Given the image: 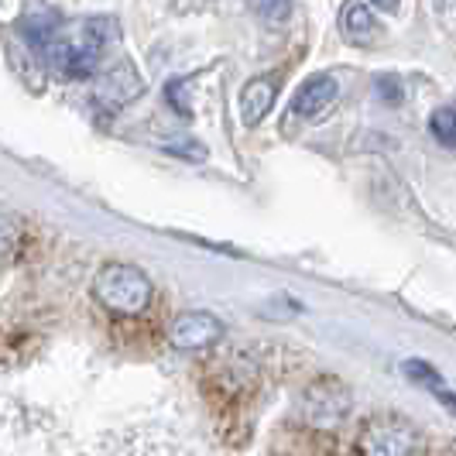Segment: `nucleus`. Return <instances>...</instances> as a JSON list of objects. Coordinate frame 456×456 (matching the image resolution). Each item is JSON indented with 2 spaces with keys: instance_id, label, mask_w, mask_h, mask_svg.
Returning a JSON list of instances; mask_svg holds the SVG:
<instances>
[{
  "instance_id": "obj_1",
  "label": "nucleus",
  "mask_w": 456,
  "mask_h": 456,
  "mask_svg": "<svg viewBox=\"0 0 456 456\" xmlns=\"http://www.w3.org/2000/svg\"><path fill=\"white\" fill-rule=\"evenodd\" d=\"M93 292L100 298V305H107L110 313H120V316L144 313L155 296L151 278L134 265H103L93 281Z\"/></svg>"
},
{
  "instance_id": "obj_2",
  "label": "nucleus",
  "mask_w": 456,
  "mask_h": 456,
  "mask_svg": "<svg viewBox=\"0 0 456 456\" xmlns=\"http://www.w3.org/2000/svg\"><path fill=\"white\" fill-rule=\"evenodd\" d=\"M350 388L337 381V378H316L309 388H305V419L316 426V429H337L343 426V419L350 415Z\"/></svg>"
},
{
  "instance_id": "obj_3",
  "label": "nucleus",
  "mask_w": 456,
  "mask_h": 456,
  "mask_svg": "<svg viewBox=\"0 0 456 456\" xmlns=\"http://www.w3.org/2000/svg\"><path fill=\"white\" fill-rule=\"evenodd\" d=\"M361 450L374 456H405V453H419L422 443H419V433L398 422V419H374L364 429V439H361Z\"/></svg>"
},
{
  "instance_id": "obj_4",
  "label": "nucleus",
  "mask_w": 456,
  "mask_h": 456,
  "mask_svg": "<svg viewBox=\"0 0 456 456\" xmlns=\"http://www.w3.org/2000/svg\"><path fill=\"white\" fill-rule=\"evenodd\" d=\"M168 340L183 354L206 350V346H216V343L224 340V322L216 320V316H209V313H183L179 320L172 322Z\"/></svg>"
},
{
  "instance_id": "obj_5",
  "label": "nucleus",
  "mask_w": 456,
  "mask_h": 456,
  "mask_svg": "<svg viewBox=\"0 0 456 456\" xmlns=\"http://www.w3.org/2000/svg\"><path fill=\"white\" fill-rule=\"evenodd\" d=\"M45 55L48 66L55 69L62 79H90L93 72H96V48L59 42V45H48Z\"/></svg>"
},
{
  "instance_id": "obj_6",
  "label": "nucleus",
  "mask_w": 456,
  "mask_h": 456,
  "mask_svg": "<svg viewBox=\"0 0 456 456\" xmlns=\"http://www.w3.org/2000/svg\"><path fill=\"white\" fill-rule=\"evenodd\" d=\"M141 93V76H137V69L131 62H120L117 69H110L103 79H100V86H96V100L103 103V107H124L131 96Z\"/></svg>"
},
{
  "instance_id": "obj_7",
  "label": "nucleus",
  "mask_w": 456,
  "mask_h": 456,
  "mask_svg": "<svg viewBox=\"0 0 456 456\" xmlns=\"http://www.w3.org/2000/svg\"><path fill=\"white\" fill-rule=\"evenodd\" d=\"M274 96H278V83L272 76H254L251 83L240 90V120H244V127H257L268 117Z\"/></svg>"
},
{
  "instance_id": "obj_8",
  "label": "nucleus",
  "mask_w": 456,
  "mask_h": 456,
  "mask_svg": "<svg viewBox=\"0 0 456 456\" xmlns=\"http://www.w3.org/2000/svg\"><path fill=\"white\" fill-rule=\"evenodd\" d=\"M337 100V79L333 76H313L309 83H302L292 100V110L298 117H316L322 114L330 103Z\"/></svg>"
},
{
  "instance_id": "obj_9",
  "label": "nucleus",
  "mask_w": 456,
  "mask_h": 456,
  "mask_svg": "<svg viewBox=\"0 0 456 456\" xmlns=\"http://www.w3.org/2000/svg\"><path fill=\"white\" fill-rule=\"evenodd\" d=\"M340 31L346 42L354 45H370L378 38V21L370 14V7L361 4V0H346L340 11Z\"/></svg>"
},
{
  "instance_id": "obj_10",
  "label": "nucleus",
  "mask_w": 456,
  "mask_h": 456,
  "mask_svg": "<svg viewBox=\"0 0 456 456\" xmlns=\"http://www.w3.org/2000/svg\"><path fill=\"white\" fill-rule=\"evenodd\" d=\"M429 131L439 144L446 148H456V107H439L433 117H429Z\"/></svg>"
},
{
  "instance_id": "obj_11",
  "label": "nucleus",
  "mask_w": 456,
  "mask_h": 456,
  "mask_svg": "<svg viewBox=\"0 0 456 456\" xmlns=\"http://www.w3.org/2000/svg\"><path fill=\"white\" fill-rule=\"evenodd\" d=\"M248 7L265 24H285L292 18V0H248Z\"/></svg>"
},
{
  "instance_id": "obj_12",
  "label": "nucleus",
  "mask_w": 456,
  "mask_h": 456,
  "mask_svg": "<svg viewBox=\"0 0 456 456\" xmlns=\"http://www.w3.org/2000/svg\"><path fill=\"white\" fill-rule=\"evenodd\" d=\"M402 370L409 374L411 381L426 385V388H439V370H436V367H429L426 361H405V367H402Z\"/></svg>"
},
{
  "instance_id": "obj_13",
  "label": "nucleus",
  "mask_w": 456,
  "mask_h": 456,
  "mask_svg": "<svg viewBox=\"0 0 456 456\" xmlns=\"http://www.w3.org/2000/svg\"><path fill=\"white\" fill-rule=\"evenodd\" d=\"M21 244V227L14 220H0V261L11 257Z\"/></svg>"
},
{
  "instance_id": "obj_14",
  "label": "nucleus",
  "mask_w": 456,
  "mask_h": 456,
  "mask_svg": "<svg viewBox=\"0 0 456 456\" xmlns=\"http://www.w3.org/2000/svg\"><path fill=\"white\" fill-rule=\"evenodd\" d=\"M165 151H172V155H179L185 161H203L206 159V148L200 141H165Z\"/></svg>"
},
{
  "instance_id": "obj_15",
  "label": "nucleus",
  "mask_w": 456,
  "mask_h": 456,
  "mask_svg": "<svg viewBox=\"0 0 456 456\" xmlns=\"http://www.w3.org/2000/svg\"><path fill=\"white\" fill-rule=\"evenodd\" d=\"M374 86H378V93H381V100H385V103H391V107H395V103H402V83H398L395 76H381Z\"/></svg>"
},
{
  "instance_id": "obj_16",
  "label": "nucleus",
  "mask_w": 456,
  "mask_h": 456,
  "mask_svg": "<svg viewBox=\"0 0 456 456\" xmlns=\"http://www.w3.org/2000/svg\"><path fill=\"white\" fill-rule=\"evenodd\" d=\"M436 11L446 24H456V0H436Z\"/></svg>"
},
{
  "instance_id": "obj_17",
  "label": "nucleus",
  "mask_w": 456,
  "mask_h": 456,
  "mask_svg": "<svg viewBox=\"0 0 456 456\" xmlns=\"http://www.w3.org/2000/svg\"><path fill=\"white\" fill-rule=\"evenodd\" d=\"M374 7H381V11H395L398 7V0H370Z\"/></svg>"
}]
</instances>
